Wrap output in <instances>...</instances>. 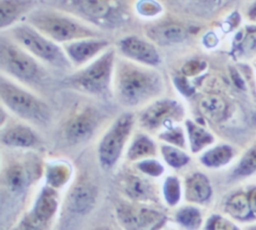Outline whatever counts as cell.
I'll return each instance as SVG.
<instances>
[{
    "label": "cell",
    "mask_w": 256,
    "mask_h": 230,
    "mask_svg": "<svg viewBox=\"0 0 256 230\" xmlns=\"http://www.w3.org/2000/svg\"><path fill=\"white\" fill-rule=\"evenodd\" d=\"M162 88L158 73L130 63L119 65L115 76V91L125 105H139L157 95Z\"/></svg>",
    "instance_id": "6da1fadb"
},
{
    "label": "cell",
    "mask_w": 256,
    "mask_h": 230,
    "mask_svg": "<svg viewBox=\"0 0 256 230\" xmlns=\"http://www.w3.org/2000/svg\"><path fill=\"white\" fill-rule=\"evenodd\" d=\"M29 21L41 33L59 42L74 39L82 40L96 35L90 28L57 13L36 12L30 16Z\"/></svg>",
    "instance_id": "7a4b0ae2"
},
{
    "label": "cell",
    "mask_w": 256,
    "mask_h": 230,
    "mask_svg": "<svg viewBox=\"0 0 256 230\" xmlns=\"http://www.w3.org/2000/svg\"><path fill=\"white\" fill-rule=\"evenodd\" d=\"M0 97L12 112L23 119L35 123H43L48 120L49 111L46 104L32 94L3 79L0 82Z\"/></svg>",
    "instance_id": "3957f363"
},
{
    "label": "cell",
    "mask_w": 256,
    "mask_h": 230,
    "mask_svg": "<svg viewBox=\"0 0 256 230\" xmlns=\"http://www.w3.org/2000/svg\"><path fill=\"white\" fill-rule=\"evenodd\" d=\"M114 62V51L109 50L102 54L89 66L75 73L67 79L74 88L91 93L101 94L108 90Z\"/></svg>",
    "instance_id": "277c9868"
},
{
    "label": "cell",
    "mask_w": 256,
    "mask_h": 230,
    "mask_svg": "<svg viewBox=\"0 0 256 230\" xmlns=\"http://www.w3.org/2000/svg\"><path fill=\"white\" fill-rule=\"evenodd\" d=\"M133 122V115L131 113H124L115 120L101 139L98 147V157L103 168H111L119 160L130 135Z\"/></svg>",
    "instance_id": "5b68a950"
},
{
    "label": "cell",
    "mask_w": 256,
    "mask_h": 230,
    "mask_svg": "<svg viewBox=\"0 0 256 230\" xmlns=\"http://www.w3.org/2000/svg\"><path fill=\"white\" fill-rule=\"evenodd\" d=\"M116 216L123 230H162L166 217L160 211L141 203H121Z\"/></svg>",
    "instance_id": "8992f818"
},
{
    "label": "cell",
    "mask_w": 256,
    "mask_h": 230,
    "mask_svg": "<svg viewBox=\"0 0 256 230\" xmlns=\"http://www.w3.org/2000/svg\"><path fill=\"white\" fill-rule=\"evenodd\" d=\"M59 206L57 191L45 186L37 195L31 209L14 230H46Z\"/></svg>",
    "instance_id": "52a82bcc"
},
{
    "label": "cell",
    "mask_w": 256,
    "mask_h": 230,
    "mask_svg": "<svg viewBox=\"0 0 256 230\" xmlns=\"http://www.w3.org/2000/svg\"><path fill=\"white\" fill-rule=\"evenodd\" d=\"M12 34L20 44L35 56L59 66L68 64L61 49L34 28L28 25H19L12 29Z\"/></svg>",
    "instance_id": "ba28073f"
},
{
    "label": "cell",
    "mask_w": 256,
    "mask_h": 230,
    "mask_svg": "<svg viewBox=\"0 0 256 230\" xmlns=\"http://www.w3.org/2000/svg\"><path fill=\"white\" fill-rule=\"evenodd\" d=\"M0 65L2 70L25 81L34 80L39 73L38 65L31 56L4 41L0 45Z\"/></svg>",
    "instance_id": "9c48e42d"
},
{
    "label": "cell",
    "mask_w": 256,
    "mask_h": 230,
    "mask_svg": "<svg viewBox=\"0 0 256 230\" xmlns=\"http://www.w3.org/2000/svg\"><path fill=\"white\" fill-rule=\"evenodd\" d=\"M183 115L182 107L173 100L164 99L154 102L141 115L140 123L147 129L158 128L168 119H179Z\"/></svg>",
    "instance_id": "30bf717a"
},
{
    "label": "cell",
    "mask_w": 256,
    "mask_h": 230,
    "mask_svg": "<svg viewBox=\"0 0 256 230\" xmlns=\"http://www.w3.org/2000/svg\"><path fill=\"white\" fill-rule=\"evenodd\" d=\"M120 51L128 58L140 63L156 66L160 63V55L153 44L137 37L128 36L120 40Z\"/></svg>",
    "instance_id": "8fae6325"
},
{
    "label": "cell",
    "mask_w": 256,
    "mask_h": 230,
    "mask_svg": "<svg viewBox=\"0 0 256 230\" xmlns=\"http://www.w3.org/2000/svg\"><path fill=\"white\" fill-rule=\"evenodd\" d=\"M96 124L95 113L91 109H85L67 122L65 136L71 142H81L92 135Z\"/></svg>",
    "instance_id": "7c38bea8"
},
{
    "label": "cell",
    "mask_w": 256,
    "mask_h": 230,
    "mask_svg": "<svg viewBox=\"0 0 256 230\" xmlns=\"http://www.w3.org/2000/svg\"><path fill=\"white\" fill-rule=\"evenodd\" d=\"M183 192L186 201L192 204L207 203L213 194L209 178L200 172H194L187 176Z\"/></svg>",
    "instance_id": "4fadbf2b"
},
{
    "label": "cell",
    "mask_w": 256,
    "mask_h": 230,
    "mask_svg": "<svg viewBox=\"0 0 256 230\" xmlns=\"http://www.w3.org/2000/svg\"><path fill=\"white\" fill-rule=\"evenodd\" d=\"M108 46L107 40L82 39L65 45V52L75 64H83Z\"/></svg>",
    "instance_id": "5bb4252c"
},
{
    "label": "cell",
    "mask_w": 256,
    "mask_h": 230,
    "mask_svg": "<svg viewBox=\"0 0 256 230\" xmlns=\"http://www.w3.org/2000/svg\"><path fill=\"white\" fill-rule=\"evenodd\" d=\"M122 186L125 194L136 203H144L156 199L153 185L141 176L135 174L126 175L123 178Z\"/></svg>",
    "instance_id": "9a60e30c"
},
{
    "label": "cell",
    "mask_w": 256,
    "mask_h": 230,
    "mask_svg": "<svg viewBox=\"0 0 256 230\" xmlns=\"http://www.w3.org/2000/svg\"><path fill=\"white\" fill-rule=\"evenodd\" d=\"M224 211L232 219L239 222L256 220L247 192L238 191L230 195L224 203Z\"/></svg>",
    "instance_id": "2e32d148"
},
{
    "label": "cell",
    "mask_w": 256,
    "mask_h": 230,
    "mask_svg": "<svg viewBox=\"0 0 256 230\" xmlns=\"http://www.w3.org/2000/svg\"><path fill=\"white\" fill-rule=\"evenodd\" d=\"M96 198L95 188L86 182L75 185L69 195L70 208L78 213L88 212L94 205Z\"/></svg>",
    "instance_id": "e0dca14e"
},
{
    "label": "cell",
    "mask_w": 256,
    "mask_h": 230,
    "mask_svg": "<svg viewBox=\"0 0 256 230\" xmlns=\"http://www.w3.org/2000/svg\"><path fill=\"white\" fill-rule=\"evenodd\" d=\"M187 30L178 24L158 25L151 27L147 31V35L160 45L179 43L187 37Z\"/></svg>",
    "instance_id": "ac0fdd59"
},
{
    "label": "cell",
    "mask_w": 256,
    "mask_h": 230,
    "mask_svg": "<svg viewBox=\"0 0 256 230\" xmlns=\"http://www.w3.org/2000/svg\"><path fill=\"white\" fill-rule=\"evenodd\" d=\"M1 140L6 146L26 148L35 143L36 137L30 128L24 125H14L2 133Z\"/></svg>",
    "instance_id": "d6986e66"
},
{
    "label": "cell",
    "mask_w": 256,
    "mask_h": 230,
    "mask_svg": "<svg viewBox=\"0 0 256 230\" xmlns=\"http://www.w3.org/2000/svg\"><path fill=\"white\" fill-rule=\"evenodd\" d=\"M72 175V168L65 161H53L49 163L45 170L46 186L57 190L65 186Z\"/></svg>",
    "instance_id": "ffe728a7"
},
{
    "label": "cell",
    "mask_w": 256,
    "mask_h": 230,
    "mask_svg": "<svg viewBox=\"0 0 256 230\" xmlns=\"http://www.w3.org/2000/svg\"><path fill=\"white\" fill-rule=\"evenodd\" d=\"M32 174L20 164H12L4 172V183L7 189L13 193L23 191L30 183Z\"/></svg>",
    "instance_id": "44dd1931"
},
{
    "label": "cell",
    "mask_w": 256,
    "mask_h": 230,
    "mask_svg": "<svg viewBox=\"0 0 256 230\" xmlns=\"http://www.w3.org/2000/svg\"><path fill=\"white\" fill-rule=\"evenodd\" d=\"M198 108L206 119L212 122H219L224 118L227 106L220 96L207 95L199 101Z\"/></svg>",
    "instance_id": "7402d4cb"
},
{
    "label": "cell",
    "mask_w": 256,
    "mask_h": 230,
    "mask_svg": "<svg viewBox=\"0 0 256 230\" xmlns=\"http://www.w3.org/2000/svg\"><path fill=\"white\" fill-rule=\"evenodd\" d=\"M174 220L184 230H199L205 223L200 209L194 205L180 207L175 212Z\"/></svg>",
    "instance_id": "603a6c76"
},
{
    "label": "cell",
    "mask_w": 256,
    "mask_h": 230,
    "mask_svg": "<svg viewBox=\"0 0 256 230\" xmlns=\"http://www.w3.org/2000/svg\"><path fill=\"white\" fill-rule=\"evenodd\" d=\"M233 150L228 145L213 147L201 155V163L208 168H220L227 165L233 158Z\"/></svg>",
    "instance_id": "cb8c5ba5"
},
{
    "label": "cell",
    "mask_w": 256,
    "mask_h": 230,
    "mask_svg": "<svg viewBox=\"0 0 256 230\" xmlns=\"http://www.w3.org/2000/svg\"><path fill=\"white\" fill-rule=\"evenodd\" d=\"M156 154L154 142L146 135H139L132 142L127 152V158L131 161H141Z\"/></svg>",
    "instance_id": "d4e9b609"
},
{
    "label": "cell",
    "mask_w": 256,
    "mask_h": 230,
    "mask_svg": "<svg viewBox=\"0 0 256 230\" xmlns=\"http://www.w3.org/2000/svg\"><path fill=\"white\" fill-rule=\"evenodd\" d=\"M186 129L189 136L190 148L193 153H198L214 141L213 136L209 132L190 120L186 121Z\"/></svg>",
    "instance_id": "484cf974"
},
{
    "label": "cell",
    "mask_w": 256,
    "mask_h": 230,
    "mask_svg": "<svg viewBox=\"0 0 256 230\" xmlns=\"http://www.w3.org/2000/svg\"><path fill=\"white\" fill-rule=\"evenodd\" d=\"M29 2L1 1L0 2V27H6L13 23L28 7Z\"/></svg>",
    "instance_id": "4316f807"
},
{
    "label": "cell",
    "mask_w": 256,
    "mask_h": 230,
    "mask_svg": "<svg viewBox=\"0 0 256 230\" xmlns=\"http://www.w3.org/2000/svg\"><path fill=\"white\" fill-rule=\"evenodd\" d=\"M183 193V187L178 177L171 175L164 179L162 184V197L168 206H177L182 199Z\"/></svg>",
    "instance_id": "83f0119b"
},
{
    "label": "cell",
    "mask_w": 256,
    "mask_h": 230,
    "mask_svg": "<svg viewBox=\"0 0 256 230\" xmlns=\"http://www.w3.org/2000/svg\"><path fill=\"white\" fill-rule=\"evenodd\" d=\"M161 154L164 161L174 169L182 168L190 161V157L187 153L172 145H162Z\"/></svg>",
    "instance_id": "f1b7e54d"
},
{
    "label": "cell",
    "mask_w": 256,
    "mask_h": 230,
    "mask_svg": "<svg viewBox=\"0 0 256 230\" xmlns=\"http://www.w3.org/2000/svg\"><path fill=\"white\" fill-rule=\"evenodd\" d=\"M73 5L83 14L92 18H103L110 11L107 1H73Z\"/></svg>",
    "instance_id": "f546056e"
},
{
    "label": "cell",
    "mask_w": 256,
    "mask_h": 230,
    "mask_svg": "<svg viewBox=\"0 0 256 230\" xmlns=\"http://www.w3.org/2000/svg\"><path fill=\"white\" fill-rule=\"evenodd\" d=\"M256 171V149L249 150L239 161L233 170L234 178H242L253 174Z\"/></svg>",
    "instance_id": "4dcf8cb0"
},
{
    "label": "cell",
    "mask_w": 256,
    "mask_h": 230,
    "mask_svg": "<svg viewBox=\"0 0 256 230\" xmlns=\"http://www.w3.org/2000/svg\"><path fill=\"white\" fill-rule=\"evenodd\" d=\"M203 230H240L229 218L219 214H212L204 223Z\"/></svg>",
    "instance_id": "1f68e13d"
},
{
    "label": "cell",
    "mask_w": 256,
    "mask_h": 230,
    "mask_svg": "<svg viewBox=\"0 0 256 230\" xmlns=\"http://www.w3.org/2000/svg\"><path fill=\"white\" fill-rule=\"evenodd\" d=\"M136 167L141 173L151 178L160 177L165 170L162 163L152 158H147V159L138 161L136 163Z\"/></svg>",
    "instance_id": "d6a6232c"
},
{
    "label": "cell",
    "mask_w": 256,
    "mask_h": 230,
    "mask_svg": "<svg viewBox=\"0 0 256 230\" xmlns=\"http://www.w3.org/2000/svg\"><path fill=\"white\" fill-rule=\"evenodd\" d=\"M162 140L166 141L167 143L178 147L184 148L185 147V138L184 133L180 128H171L164 132H162L159 136Z\"/></svg>",
    "instance_id": "836d02e7"
},
{
    "label": "cell",
    "mask_w": 256,
    "mask_h": 230,
    "mask_svg": "<svg viewBox=\"0 0 256 230\" xmlns=\"http://www.w3.org/2000/svg\"><path fill=\"white\" fill-rule=\"evenodd\" d=\"M205 63L203 61L199 60H191L188 61L183 67H182V72L187 75V76H193L197 75L200 72H202L205 68Z\"/></svg>",
    "instance_id": "e575fe53"
},
{
    "label": "cell",
    "mask_w": 256,
    "mask_h": 230,
    "mask_svg": "<svg viewBox=\"0 0 256 230\" xmlns=\"http://www.w3.org/2000/svg\"><path fill=\"white\" fill-rule=\"evenodd\" d=\"M242 42V49L244 52H252L256 50V30L248 32Z\"/></svg>",
    "instance_id": "d590c367"
},
{
    "label": "cell",
    "mask_w": 256,
    "mask_h": 230,
    "mask_svg": "<svg viewBox=\"0 0 256 230\" xmlns=\"http://www.w3.org/2000/svg\"><path fill=\"white\" fill-rule=\"evenodd\" d=\"M138 9H139V12L143 15H153L160 10V7L154 2L145 1V2L139 3Z\"/></svg>",
    "instance_id": "8d00e7d4"
},
{
    "label": "cell",
    "mask_w": 256,
    "mask_h": 230,
    "mask_svg": "<svg viewBox=\"0 0 256 230\" xmlns=\"http://www.w3.org/2000/svg\"><path fill=\"white\" fill-rule=\"evenodd\" d=\"M248 193V196H249V200H250V203H251V207H252V210L256 216V187H252L251 189H249L247 191Z\"/></svg>",
    "instance_id": "74e56055"
},
{
    "label": "cell",
    "mask_w": 256,
    "mask_h": 230,
    "mask_svg": "<svg viewBox=\"0 0 256 230\" xmlns=\"http://www.w3.org/2000/svg\"><path fill=\"white\" fill-rule=\"evenodd\" d=\"M250 16L252 17V19L256 20V3L252 6V8L250 10Z\"/></svg>",
    "instance_id": "f35d334b"
},
{
    "label": "cell",
    "mask_w": 256,
    "mask_h": 230,
    "mask_svg": "<svg viewBox=\"0 0 256 230\" xmlns=\"http://www.w3.org/2000/svg\"><path fill=\"white\" fill-rule=\"evenodd\" d=\"M245 230H256V224H253V225H249L245 228Z\"/></svg>",
    "instance_id": "ab89813d"
},
{
    "label": "cell",
    "mask_w": 256,
    "mask_h": 230,
    "mask_svg": "<svg viewBox=\"0 0 256 230\" xmlns=\"http://www.w3.org/2000/svg\"><path fill=\"white\" fill-rule=\"evenodd\" d=\"M94 230H111V229H109V228H107V227H99V228H96V229H94Z\"/></svg>",
    "instance_id": "60d3db41"
}]
</instances>
